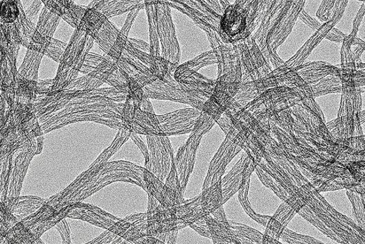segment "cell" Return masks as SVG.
<instances>
[{
  "label": "cell",
  "mask_w": 365,
  "mask_h": 244,
  "mask_svg": "<svg viewBox=\"0 0 365 244\" xmlns=\"http://www.w3.org/2000/svg\"><path fill=\"white\" fill-rule=\"evenodd\" d=\"M306 0H279L271 5L251 35L258 44L264 57L270 50L276 51L291 33Z\"/></svg>",
  "instance_id": "cell-1"
},
{
  "label": "cell",
  "mask_w": 365,
  "mask_h": 244,
  "mask_svg": "<svg viewBox=\"0 0 365 244\" xmlns=\"http://www.w3.org/2000/svg\"><path fill=\"white\" fill-rule=\"evenodd\" d=\"M302 99L304 98L296 90L287 87H277L264 91L244 109L251 112L259 122H265L276 114L292 108Z\"/></svg>",
  "instance_id": "cell-2"
},
{
  "label": "cell",
  "mask_w": 365,
  "mask_h": 244,
  "mask_svg": "<svg viewBox=\"0 0 365 244\" xmlns=\"http://www.w3.org/2000/svg\"><path fill=\"white\" fill-rule=\"evenodd\" d=\"M242 84V72L240 62L234 70L216 79L213 93L205 103L203 111L215 121H218L234 101Z\"/></svg>",
  "instance_id": "cell-3"
},
{
  "label": "cell",
  "mask_w": 365,
  "mask_h": 244,
  "mask_svg": "<svg viewBox=\"0 0 365 244\" xmlns=\"http://www.w3.org/2000/svg\"><path fill=\"white\" fill-rule=\"evenodd\" d=\"M148 97L159 99H168L177 103L188 104L199 111H203L207 99L188 89L174 78V76L168 75L164 80L157 79L145 87Z\"/></svg>",
  "instance_id": "cell-4"
},
{
  "label": "cell",
  "mask_w": 365,
  "mask_h": 244,
  "mask_svg": "<svg viewBox=\"0 0 365 244\" xmlns=\"http://www.w3.org/2000/svg\"><path fill=\"white\" fill-rule=\"evenodd\" d=\"M235 44L242 66V83L261 79L273 71L252 35Z\"/></svg>",
  "instance_id": "cell-5"
},
{
  "label": "cell",
  "mask_w": 365,
  "mask_h": 244,
  "mask_svg": "<svg viewBox=\"0 0 365 244\" xmlns=\"http://www.w3.org/2000/svg\"><path fill=\"white\" fill-rule=\"evenodd\" d=\"M148 143L151 151V158L146 163L148 169L164 182L175 164L172 145L166 135H150Z\"/></svg>",
  "instance_id": "cell-6"
},
{
  "label": "cell",
  "mask_w": 365,
  "mask_h": 244,
  "mask_svg": "<svg viewBox=\"0 0 365 244\" xmlns=\"http://www.w3.org/2000/svg\"><path fill=\"white\" fill-rule=\"evenodd\" d=\"M220 34L223 42L235 44L252 34L248 29L247 13L242 6L230 4L222 15Z\"/></svg>",
  "instance_id": "cell-7"
},
{
  "label": "cell",
  "mask_w": 365,
  "mask_h": 244,
  "mask_svg": "<svg viewBox=\"0 0 365 244\" xmlns=\"http://www.w3.org/2000/svg\"><path fill=\"white\" fill-rule=\"evenodd\" d=\"M234 128L231 127L221 147L211 160L203 189L211 187L221 180L232 159L242 150V148L234 141Z\"/></svg>",
  "instance_id": "cell-8"
},
{
  "label": "cell",
  "mask_w": 365,
  "mask_h": 244,
  "mask_svg": "<svg viewBox=\"0 0 365 244\" xmlns=\"http://www.w3.org/2000/svg\"><path fill=\"white\" fill-rule=\"evenodd\" d=\"M158 18L159 20V37L162 44V58L169 62L179 64L181 60V49L177 40L175 26L168 6H157Z\"/></svg>",
  "instance_id": "cell-9"
},
{
  "label": "cell",
  "mask_w": 365,
  "mask_h": 244,
  "mask_svg": "<svg viewBox=\"0 0 365 244\" xmlns=\"http://www.w3.org/2000/svg\"><path fill=\"white\" fill-rule=\"evenodd\" d=\"M206 33L211 47L218 60V78L234 70L240 63L236 44L223 42L218 31L213 28L198 25Z\"/></svg>",
  "instance_id": "cell-10"
},
{
  "label": "cell",
  "mask_w": 365,
  "mask_h": 244,
  "mask_svg": "<svg viewBox=\"0 0 365 244\" xmlns=\"http://www.w3.org/2000/svg\"><path fill=\"white\" fill-rule=\"evenodd\" d=\"M202 111L195 108L177 110L158 116L163 135H179L190 134L201 114Z\"/></svg>",
  "instance_id": "cell-11"
},
{
  "label": "cell",
  "mask_w": 365,
  "mask_h": 244,
  "mask_svg": "<svg viewBox=\"0 0 365 244\" xmlns=\"http://www.w3.org/2000/svg\"><path fill=\"white\" fill-rule=\"evenodd\" d=\"M256 164L244 151L233 169L222 179L223 204L239 192L255 171Z\"/></svg>",
  "instance_id": "cell-12"
},
{
  "label": "cell",
  "mask_w": 365,
  "mask_h": 244,
  "mask_svg": "<svg viewBox=\"0 0 365 244\" xmlns=\"http://www.w3.org/2000/svg\"><path fill=\"white\" fill-rule=\"evenodd\" d=\"M203 136L190 134L179 150L177 152L175 164L179 177L183 194L185 193L190 175L196 163L197 150Z\"/></svg>",
  "instance_id": "cell-13"
},
{
  "label": "cell",
  "mask_w": 365,
  "mask_h": 244,
  "mask_svg": "<svg viewBox=\"0 0 365 244\" xmlns=\"http://www.w3.org/2000/svg\"><path fill=\"white\" fill-rule=\"evenodd\" d=\"M305 205L306 203L301 198L290 196L279 206L274 216L270 218L264 234L278 241L295 214L299 212Z\"/></svg>",
  "instance_id": "cell-14"
},
{
  "label": "cell",
  "mask_w": 365,
  "mask_h": 244,
  "mask_svg": "<svg viewBox=\"0 0 365 244\" xmlns=\"http://www.w3.org/2000/svg\"><path fill=\"white\" fill-rule=\"evenodd\" d=\"M294 69L310 87L330 75H341L339 69L324 62L303 64Z\"/></svg>",
  "instance_id": "cell-15"
},
{
  "label": "cell",
  "mask_w": 365,
  "mask_h": 244,
  "mask_svg": "<svg viewBox=\"0 0 365 244\" xmlns=\"http://www.w3.org/2000/svg\"><path fill=\"white\" fill-rule=\"evenodd\" d=\"M335 26V23L332 21L325 22L320 28L316 31L315 34L303 46L296 55L286 61L285 64L289 67L296 68L304 64L305 60L310 55V53L313 51L318 44L328 35L330 31Z\"/></svg>",
  "instance_id": "cell-16"
},
{
  "label": "cell",
  "mask_w": 365,
  "mask_h": 244,
  "mask_svg": "<svg viewBox=\"0 0 365 244\" xmlns=\"http://www.w3.org/2000/svg\"><path fill=\"white\" fill-rule=\"evenodd\" d=\"M365 50V43L351 33L346 36L341 50V69L356 68L359 58Z\"/></svg>",
  "instance_id": "cell-17"
},
{
  "label": "cell",
  "mask_w": 365,
  "mask_h": 244,
  "mask_svg": "<svg viewBox=\"0 0 365 244\" xmlns=\"http://www.w3.org/2000/svg\"><path fill=\"white\" fill-rule=\"evenodd\" d=\"M206 223L211 230L214 243H242L238 238L234 228L216 221L211 215L205 216Z\"/></svg>",
  "instance_id": "cell-18"
},
{
  "label": "cell",
  "mask_w": 365,
  "mask_h": 244,
  "mask_svg": "<svg viewBox=\"0 0 365 244\" xmlns=\"http://www.w3.org/2000/svg\"><path fill=\"white\" fill-rule=\"evenodd\" d=\"M348 0H323L317 17L324 22L332 21L337 25L346 10Z\"/></svg>",
  "instance_id": "cell-19"
},
{
  "label": "cell",
  "mask_w": 365,
  "mask_h": 244,
  "mask_svg": "<svg viewBox=\"0 0 365 244\" xmlns=\"http://www.w3.org/2000/svg\"><path fill=\"white\" fill-rule=\"evenodd\" d=\"M223 192L222 180L215 184L203 189L201 194V208L206 213V215L211 214L217 209L223 205Z\"/></svg>",
  "instance_id": "cell-20"
},
{
  "label": "cell",
  "mask_w": 365,
  "mask_h": 244,
  "mask_svg": "<svg viewBox=\"0 0 365 244\" xmlns=\"http://www.w3.org/2000/svg\"><path fill=\"white\" fill-rule=\"evenodd\" d=\"M310 87L312 89L314 97H317L328 94L340 93L343 84L340 75H330Z\"/></svg>",
  "instance_id": "cell-21"
},
{
  "label": "cell",
  "mask_w": 365,
  "mask_h": 244,
  "mask_svg": "<svg viewBox=\"0 0 365 244\" xmlns=\"http://www.w3.org/2000/svg\"><path fill=\"white\" fill-rule=\"evenodd\" d=\"M215 64H218V60H217L215 53L212 50L202 53V55L188 61V62L178 66L176 70L180 71L198 72L201 68Z\"/></svg>",
  "instance_id": "cell-22"
},
{
  "label": "cell",
  "mask_w": 365,
  "mask_h": 244,
  "mask_svg": "<svg viewBox=\"0 0 365 244\" xmlns=\"http://www.w3.org/2000/svg\"><path fill=\"white\" fill-rule=\"evenodd\" d=\"M250 180L251 178L248 179L244 186L239 190V201L240 204H242L243 209L248 216L262 226L267 227L271 217L268 216H261L256 214L252 209V206L249 202V198H248V193H249L250 189Z\"/></svg>",
  "instance_id": "cell-23"
},
{
  "label": "cell",
  "mask_w": 365,
  "mask_h": 244,
  "mask_svg": "<svg viewBox=\"0 0 365 244\" xmlns=\"http://www.w3.org/2000/svg\"><path fill=\"white\" fill-rule=\"evenodd\" d=\"M229 223L234 228L235 232L242 243L262 244L264 234L249 226L236 223L233 220H229Z\"/></svg>",
  "instance_id": "cell-24"
},
{
  "label": "cell",
  "mask_w": 365,
  "mask_h": 244,
  "mask_svg": "<svg viewBox=\"0 0 365 244\" xmlns=\"http://www.w3.org/2000/svg\"><path fill=\"white\" fill-rule=\"evenodd\" d=\"M263 185L273 191L283 202L286 201L291 196L286 191L278 184V182L271 177L266 171L259 165H256L254 171Z\"/></svg>",
  "instance_id": "cell-25"
},
{
  "label": "cell",
  "mask_w": 365,
  "mask_h": 244,
  "mask_svg": "<svg viewBox=\"0 0 365 244\" xmlns=\"http://www.w3.org/2000/svg\"><path fill=\"white\" fill-rule=\"evenodd\" d=\"M270 120L273 121L278 127L282 128L285 132L294 135V120L292 116V108L276 114V116L271 117Z\"/></svg>",
  "instance_id": "cell-26"
},
{
  "label": "cell",
  "mask_w": 365,
  "mask_h": 244,
  "mask_svg": "<svg viewBox=\"0 0 365 244\" xmlns=\"http://www.w3.org/2000/svg\"><path fill=\"white\" fill-rule=\"evenodd\" d=\"M216 121L211 116H209L208 114L202 111L195 127H194L190 134L204 137V134L211 131Z\"/></svg>",
  "instance_id": "cell-27"
},
{
  "label": "cell",
  "mask_w": 365,
  "mask_h": 244,
  "mask_svg": "<svg viewBox=\"0 0 365 244\" xmlns=\"http://www.w3.org/2000/svg\"><path fill=\"white\" fill-rule=\"evenodd\" d=\"M281 238H283V241L286 243H318L317 241L314 240L309 236L300 235L296 233H294L289 229L285 228L283 232Z\"/></svg>",
  "instance_id": "cell-28"
},
{
  "label": "cell",
  "mask_w": 365,
  "mask_h": 244,
  "mask_svg": "<svg viewBox=\"0 0 365 244\" xmlns=\"http://www.w3.org/2000/svg\"><path fill=\"white\" fill-rule=\"evenodd\" d=\"M18 15L19 9L15 3L9 1L3 5L2 17L6 22H13Z\"/></svg>",
  "instance_id": "cell-29"
},
{
  "label": "cell",
  "mask_w": 365,
  "mask_h": 244,
  "mask_svg": "<svg viewBox=\"0 0 365 244\" xmlns=\"http://www.w3.org/2000/svg\"><path fill=\"white\" fill-rule=\"evenodd\" d=\"M278 1L279 0H258V10L255 21V30L258 28L264 14L266 13L269 8Z\"/></svg>",
  "instance_id": "cell-30"
},
{
  "label": "cell",
  "mask_w": 365,
  "mask_h": 244,
  "mask_svg": "<svg viewBox=\"0 0 365 244\" xmlns=\"http://www.w3.org/2000/svg\"><path fill=\"white\" fill-rule=\"evenodd\" d=\"M190 227L200 235L205 236V238L212 239L211 232V230H209L205 217L199 218L195 223L192 224Z\"/></svg>",
  "instance_id": "cell-31"
},
{
  "label": "cell",
  "mask_w": 365,
  "mask_h": 244,
  "mask_svg": "<svg viewBox=\"0 0 365 244\" xmlns=\"http://www.w3.org/2000/svg\"><path fill=\"white\" fill-rule=\"evenodd\" d=\"M354 81L356 87L365 86V64L361 62L356 64Z\"/></svg>",
  "instance_id": "cell-32"
},
{
  "label": "cell",
  "mask_w": 365,
  "mask_h": 244,
  "mask_svg": "<svg viewBox=\"0 0 365 244\" xmlns=\"http://www.w3.org/2000/svg\"><path fill=\"white\" fill-rule=\"evenodd\" d=\"M299 18L305 23L306 25L310 26V28L317 30L318 28H320L321 27V24L319 21H317V20L314 19L312 17H310V15L305 11L303 10L300 15Z\"/></svg>",
  "instance_id": "cell-33"
},
{
  "label": "cell",
  "mask_w": 365,
  "mask_h": 244,
  "mask_svg": "<svg viewBox=\"0 0 365 244\" xmlns=\"http://www.w3.org/2000/svg\"><path fill=\"white\" fill-rule=\"evenodd\" d=\"M346 36L347 35L343 33H341L339 30L335 27H333L325 38H327V40H329L332 42H344Z\"/></svg>",
  "instance_id": "cell-34"
},
{
  "label": "cell",
  "mask_w": 365,
  "mask_h": 244,
  "mask_svg": "<svg viewBox=\"0 0 365 244\" xmlns=\"http://www.w3.org/2000/svg\"><path fill=\"white\" fill-rule=\"evenodd\" d=\"M211 216L216 221H218L219 223L224 225H230L229 220L227 219L226 216H225L223 205L214 211L211 214Z\"/></svg>",
  "instance_id": "cell-35"
},
{
  "label": "cell",
  "mask_w": 365,
  "mask_h": 244,
  "mask_svg": "<svg viewBox=\"0 0 365 244\" xmlns=\"http://www.w3.org/2000/svg\"><path fill=\"white\" fill-rule=\"evenodd\" d=\"M365 13V3L362 6L361 9L358 14H357L356 17L354 19L353 21V30L352 34L357 36L358 35L359 26L361 25V22L364 18V15Z\"/></svg>",
  "instance_id": "cell-36"
},
{
  "label": "cell",
  "mask_w": 365,
  "mask_h": 244,
  "mask_svg": "<svg viewBox=\"0 0 365 244\" xmlns=\"http://www.w3.org/2000/svg\"><path fill=\"white\" fill-rule=\"evenodd\" d=\"M359 120L361 125L365 121V110L359 113Z\"/></svg>",
  "instance_id": "cell-37"
},
{
  "label": "cell",
  "mask_w": 365,
  "mask_h": 244,
  "mask_svg": "<svg viewBox=\"0 0 365 244\" xmlns=\"http://www.w3.org/2000/svg\"><path fill=\"white\" fill-rule=\"evenodd\" d=\"M246 1H247V0H235V3L239 4V5H242Z\"/></svg>",
  "instance_id": "cell-38"
}]
</instances>
